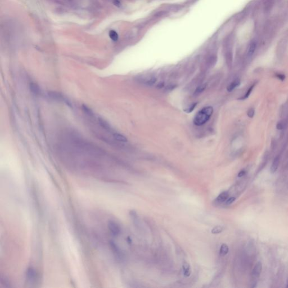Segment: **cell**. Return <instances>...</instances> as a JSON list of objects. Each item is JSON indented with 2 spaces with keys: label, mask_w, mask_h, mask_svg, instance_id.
Returning <instances> with one entry per match:
<instances>
[{
  "label": "cell",
  "mask_w": 288,
  "mask_h": 288,
  "mask_svg": "<svg viewBox=\"0 0 288 288\" xmlns=\"http://www.w3.org/2000/svg\"><path fill=\"white\" fill-rule=\"evenodd\" d=\"M279 163H280V158L278 156H276L274 160H273V162H272V164L271 165V173H275L276 171H277V170L278 169V165H279Z\"/></svg>",
  "instance_id": "8"
},
{
  "label": "cell",
  "mask_w": 288,
  "mask_h": 288,
  "mask_svg": "<svg viewBox=\"0 0 288 288\" xmlns=\"http://www.w3.org/2000/svg\"><path fill=\"white\" fill-rule=\"evenodd\" d=\"M37 278V274L35 269L33 267H29L26 272V278L28 281L33 283L35 281Z\"/></svg>",
  "instance_id": "3"
},
{
  "label": "cell",
  "mask_w": 288,
  "mask_h": 288,
  "mask_svg": "<svg viewBox=\"0 0 288 288\" xmlns=\"http://www.w3.org/2000/svg\"><path fill=\"white\" fill-rule=\"evenodd\" d=\"M110 244L114 253L115 254L118 258H122V253L121 251V249L118 247L117 245L115 244V243H114L113 241H111L110 242Z\"/></svg>",
  "instance_id": "5"
},
{
  "label": "cell",
  "mask_w": 288,
  "mask_h": 288,
  "mask_svg": "<svg viewBox=\"0 0 288 288\" xmlns=\"http://www.w3.org/2000/svg\"><path fill=\"white\" fill-rule=\"evenodd\" d=\"M213 112V109L212 107H204L196 114L193 120L194 124L198 126L204 124L210 119Z\"/></svg>",
  "instance_id": "1"
},
{
  "label": "cell",
  "mask_w": 288,
  "mask_h": 288,
  "mask_svg": "<svg viewBox=\"0 0 288 288\" xmlns=\"http://www.w3.org/2000/svg\"><path fill=\"white\" fill-rule=\"evenodd\" d=\"M255 49H256V44L254 42L251 43V44L249 46V50L248 53V55L249 57H251L253 55Z\"/></svg>",
  "instance_id": "13"
},
{
  "label": "cell",
  "mask_w": 288,
  "mask_h": 288,
  "mask_svg": "<svg viewBox=\"0 0 288 288\" xmlns=\"http://www.w3.org/2000/svg\"><path fill=\"white\" fill-rule=\"evenodd\" d=\"M113 137L115 140H116L118 141L122 142H127V138L123 135H122L120 133H113Z\"/></svg>",
  "instance_id": "10"
},
{
  "label": "cell",
  "mask_w": 288,
  "mask_h": 288,
  "mask_svg": "<svg viewBox=\"0 0 288 288\" xmlns=\"http://www.w3.org/2000/svg\"><path fill=\"white\" fill-rule=\"evenodd\" d=\"M182 269H183V273L184 276L189 277L190 276L191 272L190 266V264L187 262H184V264H182Z\"/></svg>",
  "instance_id": "7"
},
{
  "label": "cell",
  "mask_w": 288,
  "mask_h": 288,
  "mask_svg": "<svg viewBox=\"0 0 288 288\" xmlns=\"http://www.w3.org/2000/svg\"><path fill=\"white\" fill-rule=\"evenodd\" d=\"M156 82V78H155V77H152V78H150L147 81V84L148 85H153L154 84V83H155Z\"/></svg>",
  "instance_id": "19"
},
{
  "label": "cell",
  "mask_w": 288,
  "mask_h": 288,
  "mask_svg": "<svg viewBox=\"0 0 288 288\" xmlns=\"http://www.w3.org/2000/svg\"><path fill=\"white\" fill-rule=\"evenodd\" d=\"M276 127L278 130H283L284 128L283 124L281 123H278L276 126Z\"/></svg>",
  "instance_id": "23"
},
{
  "label": "cell",
  "mask_w": 288,
  "mask_h": 288,
  "mask_svg": "<svg viewBox=\"0 0 288 288\" xmlns=\"http://www.w3.org/2000/svg\"><path fill=\"white\" fill-rule=\"evenodd\" d=\"M196 105H197V103L193 104L192 105H191L190 107H189L187 109L185 110V111L186 112L188 113L192 112L194 110V109H195V107H196Z\"/></svg>",
  "instance_id": "18"
},
{
  "label": "cell",
  "mask_w": 288,
  "mask_h": 288,
  "mask_svg": "<svg viewBox=\"0 0 288 288\" xmlns=\"http://www.w3.org/2000/svg\"><path fill=\"white\" fill-rule=\"evenodd\" d=\"M108 228L109 229V231H110L111 234L115 236H118L121 233V227L118 224L117 222L113 221H110L108 223Z\"/></svg>",
  "instance_id": "2"
},
{
  "label": "cell",
  "mask_w": 288,
  "mask_h": 288,
  "mask_svg": "<svg viewBox=\"0 0 288 288\" xmlns=\"http://www.w3.org/2000/svg\"><path fill=\"white\" fill-rule=\"evenodd\" d=\"M245 174H246V171L245 170H241V171H240L239 173H238V177H242L245 176Z\"/></svg>",
  "instance_id": "22"
},
{
  "label": "cell",
  "mask_w": 288,
  "mask_h": 288,
  "mask_svg": "<svg viewBox=\"0 0 288 288\" xmlns=\"http://www.w3.org/2000/svg\"><path fill=\"white\" fill-rule=\"evenodd\" d=\"M254 113H255V111H254V109L250 108V109H249L248 112H247V115L249 118H252L254 117Z\"/></svg>",
  "instance_id": "17"
},
{
  "label": "cell",
  "mask_w": 288,
  "mask_h": 288,
  "mask_svg": "<svg viewBox=\"0 0 288 288\" xmlns=\"http://www.w3.org/2000/svg\"><path fill=\"white\" fill-rule=\"evenodd\" d=\"M262 264L261 262H258L257 264H255V266H254V269H253V271H252V276L254 278H258L260 275H261V272H262Z\"/></svg>",
  "instance_id": "4"
},
{
  "label": "cell",
  "mask_w": 288,
  "mask_h": 288,
  "mask_svg": "<svg viewBox=\"0 0 288 288\" xmlns=\"http://www.w3.org/2000/svg\"><path fill=\"white\" fill-rule=\"evenodd\" d=\"M239 80H235L234 81H233L232 82L230 83V84L227 87V90L229 92H231L232 91H233L234 90L235 88L237 87L238 86H239Z\"/></svg>",
  "instance_id": "11"
},
{
  "label": "cell",
  "mask_w": 288,
  "mask_h": 288,
  "mask_svg": "<svg viewBox=\"0 0 288 288\" xmlns=\"http://www.w3.org/2000/svg\"><path fill=\"white\" fill-rule=\"evenodd\" d=\"M223 231H224V227L222 226H217L215 227L214 228H213V229L212 230L211 232L213 234H220L221 232H222Z\"/></svg>",
  "instance_id": "14"
},
{
  "label": "cell",
  "mask_w": 288,
  "mask_h": 288,
  "mask_svg": "<svg viewBox=\"0 0 288 288\" xmlns=\"http://www.w3.org/2000/svg\"><path fill=\"white\" fill-rule=\"evenodd\" d=\"M255 84L254 83V84H253V85H252V86L250 87V88L248 89V90L247 91V93H246L245 94V95H244V96H243L242 98H240L239 100H245V99H246V98H248V97L249 96V95H250V93H252V91H253V88H254V86H255Z\"/></svg>",
  "instance_id": "15"
},
{
  "label": "cell",
  "mask_w": 288,
  "mask_h": 288,
  "mask_svg": "<svg viewBox=\"0 0 288 288\" xmlns=\"http://www.w3.org/2000/svg\"><path fill=\"white\" fill-rule=\"evenodd\" d=\"M127 241H128V243H129L130 244L131 243V239H130V238H128H128H127Z\"/></svg>",
  "instance_id": "24"
},
{
  "label": "cell",
  "mask_w": 288,
  "mask_h": 288,
  "mask_svg": "<svg viewBox=\"0 0 288 288\" xmlns=\"http://www.w3.org/2000/svg\"><path fill=\"white\" fill-rule=\"evenodd\" d=\"M109 37L113 41L116 42L118 40L119 36H118V34L117 33L116 31H115L114 30H112L109 32Z\"/></svg>",
  "instance_id": "12"
},
{
  "label": "cell",
  "mask_w": 288,
  "mask_h": 288,
  "mask_svg": "<svg viewBox=\"0 0 288 288\" xmlns=\"http://www.w3.org/2000/svg\"><path fill=\"white\" fill-rule=\"evenodd\" d=\"M229 194L227 191H224L217 197V198L215 199V201L218 203L225 202L229 198Z\"/></svg>",
  "instance_id": "6"
},
{
  "label": "cell",
  "mask_w": 288,
  "mask_h": 288,
  "mask_svg": "<svg viewBox=\"0 0 288 288\" xmlns=\"http://www.w3.org/2000/svg\"><path fill=\"white\" fill-rule=\"evenodd\" d=\"M287 287H288V285H287Z\"/></svg>",
  "instance_id": "25"
},
{
  "label": "cell",
  "mask_w": 288,
  "mask_h": 288,
  "mask_svg": "<svg viewBox=\"0 0 288 288\" xmlns=\"http://www.w3.org/2000/svg\"><path fill=\"white\" fill-rule=\"evenodd\" d=\"M276 77L278 78V79L283 81L285 79V76L283 74L276 73Z\"/></svg>",
  "instance_id": "21"
},
{
  "label": "cell",
  "mask_w": 288,
  "mask_h": 288,
  "mask_svg": "<svg viewBox=\"0 0 288 288\" xmlns=\"http://www.w3.org/2000/svg\"><path fill=\"white\" fill-rule=\"evenodd\" d=\"M205 88H206V86L205 84H202L201 86H199L198 88L196 89L195 94L198 95V94H200L201 93H203L205 90Z\"/></svg>",
  "instance_id": "16"
},
{
  "label": "cell",
  "mask_w": 288,
  "mask_h": 288,
  "mask_svg": "<svg viewBox=\"0 0 288 288\" xmlns=\"http://www.w3.org/2000/svg\"><path fill=\"white\" fill-rule=\"evenodd\" d=\"M236 199V198L235 197H230V198H229L226 201V204L227 205H229V204H232L234 201H235V200Z\"/></svg>",
  "instance_id": "20"
},
{
  "label": "cell",
  "mask_w": 288,
  "mask_h": 288,
  "mask_svg": "<svg viewBox=\"0 0 288 288\" xmlns=\"http://www.w3.org/2000/svg\"><path fill=\"white\" fill-rule=\"evenodd\" d=\"M229 251V248L227 244H223L221 245L220 249V255L224 257L228 254Z\"/></svg>",
  "instance_id": "9"
}]
</instances>
